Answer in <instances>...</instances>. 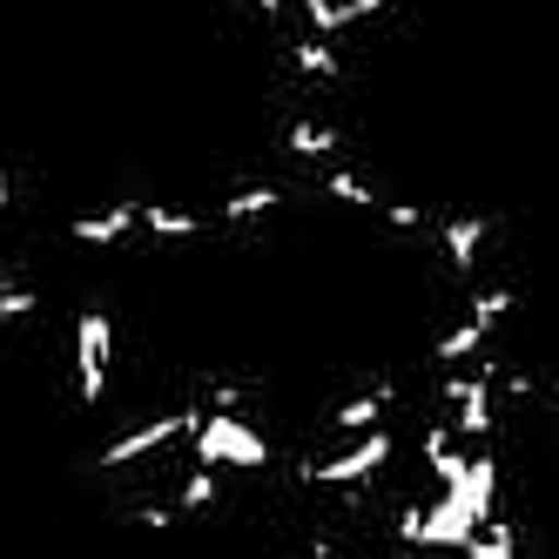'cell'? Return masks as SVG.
Returning a JSON list of instances; mask_svg holds the SVG:
<instances>
[{"label":"cell","instance_id":"cell-4","mask_svg":"<svg viewBox=\"0 0 559 559\" xmlns=\"http://www.w3.org/2000/svg\"><path fill=\"white\" fill-rule=\"evenodd\" d=\"M391 452H397V438L378 425V431H365V438H350V445H337L331 459L304 465V486H365V478H378V472L391 465Z\"/></svg>","mask_w":559,"mask_h":559},{"label":"cell","instance_id":"cell-7","mask_svg":"<svg viewBox=\"0 0 559 559\" xmlns=\"http://www.w3.org/2000/svg\"><path fill=\"white\" fill-rule=\"evenodd\" d=\"M391 384H378V391H357V397H344V405L331 412V431L337 438H365V431H378L384 418H391Z\"/></svg>","mask_w":559,"mask_h":559},{"label":"cell","instance_id":"cell-3","mask_svg":"<svg viewBox=\"0 0 559 559\" xmlns=\"http://www.w3.org/2000/svg\"><path fill=\"white\" fill-rule=\"evenodd\" d=\"M195 412H203V405H182V412H163V418H148V425L115 431L108 445L95 452V465H102V472H122V465H142V459H155V452H169L176 438L195 431Z\"/></svg>","mask_w":559,"mask_h":559},{"label":"cell","instance_id":"cell-17","mask_svg":"<svg viewBox=\"0 0 559 559\" xmlns=\"http://www.w3.org/2000/svg\"><path fill=\"white\" fill-rule=\"evenodd\" d=\"M297 14L310 21L317 41H331V34H344V14H337V0H297Z\"/></svg>","mask_w":559,"mask_h":559},{"label":"cell","instance_id":"cell-18","mask_svg":"<svg viewBox=\"0 0 559 559\" xmlns=\"http://www.w3.org/2000/svg\"><path fill=\"white\" fill-rule=\"evenodd\" d=\"M129 526H142V533H169V526H176V506H135Z\"/></svg>","mask_w":559,"mask_h":559},{"label":"cell","instance_id":"cell-1","mask_svg":"<svg viewBox=\"0 0 559 559\" xmlns=\"http://www.w3.org/2000/svg\"><path fill=\"white\" fill-rule=\"evenodd\" d=\"M189 452H195V465H210V472H223V465H236V472H270L276 465L270 438L243 412H195Z\"/></svg>","mask_w":559,"mask_h":559},{"label":"cell","instance_id":"cell-13","mask_svg":"<svg viewBox=\"0 0 559 559\" xmlns=\"http://www.w3.org/2000/svg\"><path fill=\"white\" fill-rule=\"evenodd\" d=\"M324 195H331V203H344V210H365V216H384V195H378V189H371L365 176H357V169H344V163H337V169L324 176Z\"/></svg>","mask_w":559,"mask_h":559},{"label":"cell","instance_id":"cell-2","mask_svg":"<svg viewBox=\"0 0 559 559\" xmlns=\"http://www.w3.org/2000/svg\"><path fill=\"white\" fill-rule=\"evenodd\" d=\"M108 371H115V324L108 310H82L74 317V397L88 412L108 397Z\"/></svg>","mask_w":559,"mask_h":559},{"label":"cell","instance_id":"cell-11","mask_svg":"<svg viewBox=\"0 0 559 559\" xmlns=\"http://www.w3.org/2000/svg\"><path fill=\"white\" fill-rule=\"evenodd\" d=\"M284 61H290V74H304V82H337L344 74V55L331 41H317V34H297L284 48Z\"/></svg>","mask_w":559,"mask_h":559},{"label":"cell","instance_id":"cell-19","mask_svg":"<svg viewBox=\"0 0 559 559\" xmlns=\"http://www.w3.org/2000/svg\"><path fill=\"white\" fill-rule=\"evenodd\" d=\"M384 223H391V229H425V210H412V203H384Z\"/></svg>","mask_w":559,"mask_h":559},{"label":"cell","instance_id":"cell-5","mask_svg":"<svg viewBox=\"0 0 559 559\" xmlns=\"http://www.w3.org/2000/svg\"><path fill=\"white\" fill-rule=\"evenodd\" d=\"M438 243H445V270L452 276H472L478 270V250H486V216H478V210L438 216Z\"/></svg>","mask_w":559,"mask_h":559},{"label":"cell","instance_id":"cell-21","mask_svg":"<svg viewBox=\"0 0 559 559\" xmlns=\"http://www.w3.org/2000/svg\"><path fill=\"white\" fill-rule=\"evenodd\" d=\"M8 195H14V189H8V169H0V210H8Z\"/></svg>","mask_w":559,"mask_h":559},{"label":"cell","instance_id":"cell-9","mask_svg":"<svg viewBox=\"0 0 559 559\" xmlns=\"http://www.w3.org/2000/svg\"><path fill=\"white\" fill-rule=\"evenodd\" d=\"M425 465H431V478H438V492H452L459 478H465V465H472V452H459V431L438 418V425H425Z\"/></svg>","mask_w":559,"mask_h":559},{"label":"cell","instance_id":"cell-8","mask_svg":"<svg viewBox=\"0 0 559 559\" xmlns=\"http://www.w3.org/2000/svg\"><path fill=\"white\" fill-rule=\"evenodd\" d=\"M276 210H290V195L284 189H276V182H243V189H229L223 195V223L229 229H243V223H263V216H276Z\"/></svg>","mask_w":559,"mask_h":559},{"label":"cell","instance_id":"cell-16","mask_svg":"<svg viewBox=\"0 0 559 559\" xmlns=\"http://www.w3.org/2000/svg\"><path fill=\"white\" fill-rule=\"evenodd\" d=\"M34 310H41V290H27V284H0V324H27Z\"/></svg>","mask_w":559,"mask_h":559},{"label":"cell","instance_id":"cell-23","mask_svg":"<svg viewBox=\"0 0 559 559\" xmlns=\"http://www.w3.org/2000/svg\"><path fill=\"white\" fill-rule=\"evenodd\" d=\"M546 391H552V397H559V378H552V384H546Z\"/></svg>","mask_w":559,"mask_h":559},{"label":"cell","instance_id":"cell-22","mask_svg":"<svg viewBox=\"0 0 559 559\" xmlns=\"http://www.w3.org/2000/svg\"><path fill=\"white\" fill-rule=\"evenodd\" d=\"M304 559H331V552H304Z\"/></svg>","mask_w":559,"mask_h":559},{"label":"cell","instance_id":"cell-12","mask_svg":"<svg viewBox=\"0 0 559 559\" xmlns=\"http://www.w3.org/2000/svg\"><path fill=\"white\" fill-rule=\"evenodd\" d=\"M135 216H142V229L155 236V243H189V236L203 229V216L176 210V203H135Z\"/></svg>","mask_w":559,"mask_h":559},{"label":"cell","instance_id":"cell-6","mask_svg":"<svg viewBox=\"0 0 559 559\" xmlns=\"http://www.w3.org/2000/svg\"><path fill=\"white\" fill-rule=\"evenodd\" d=\"M135 229H142L135 203H108L95 216H74V243H82V250H115V243H129Z\"/></svg>","mask_w":559,"mask_h":559},{"label":"cell","instance_id":"cell-14","mask_svg":"<svg viewBox=\"0 0 559 559\" xmlns=\"http://www.w3.org/2000/svg\"><path fill=\"white\" fill-rule=\"evenodd\" d=\"M459 559H519V539H512L506 519H486V526L465 539V552H459Z\"/></svg>","mask_w":559,"mask_h":559},{"label":"cell","instance_id":"cell-10","mask_svg":"<svg viewBox=\"0 0 559 559\" xmlns=\"http://www.w3.org/2000/svg\"><path fill=\"white\" fill-rule=\"evenodd\" d=\"M284 148L304 155V163H331L337 169V155H344V135L331 122H310V115H290V129H284Z\"/></svg>","mask_w":559,"mask_h":559},{"label":"cell","instance_id":"cell-15","mask_svg":"<svg viewBox=\"0 0 559 559\" xmlns=\"http://www.w3.org/2000/svg\"><path fill=\"white\" fill-rule=\"evenodd\" d=\"M216 492H223V472H210V465H189L182 492H176V519H182V512H210V506H216Z\"/></svg>","mask_w":559,"mask_h":559},{"label":"cell","instance_id":"cell-20","mask_svg":"<svg viewBox=\"0 0 559 559\" xmlns=\"http://www.w3.org/2000/svg\"><path fill=\"white\" fill-rule=\"evenodd\" d=\"M250 8H257L263 21H276V14H284V8H290V0H250Z\"/></svg>","mask_w":559,"mask_h":559}]
</instances>
